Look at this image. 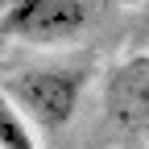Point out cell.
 Returning <instances> with one entry per match:
<instances>
[{
  "label": "cell",
  "mask_w": 149,
  "mask_h": 149,
  "mask_svg": "<svg viewBox=\"0 0 149 149\" xmlns=\"http://www.w3.org/2000/svg\"><path fill=\"white\" fill-rule=\"evenodd\" d=\"M83 91H87L83 66H29V70H17L13 79H4V95L46 133L70 124Z\"/></svg>",
  "instance_id": "6da1fadb"
},
{
  "label": "cell",
  "mask_w": 149,
  "mask_h": 149,
  "mask_svg": "<svg viewBox=\"0 0 149 149\" xmlns=\"http://www.w3.org/2000/svg\"><path fill=\"white\" fill-rule=\"evenodd\" d=\"M100 17V0H13L4 8V37L25 46H66Z\"/></svg>",
  "instance_id": "7a4b0ae2"
},
{
  "label": "cell",
  "mask_w": 149,
  "mask_h": 149,
  "mask_svg": "<svg viewBox=\"0 0 149 149\" xmlns=\"http://www.w3.org/2000/svg\"><path fill=\"white\" fill-rule=\"evenodd\" d=\"M112 108L116 116L133 120H149V58H137L116 70V83H112Z\"/></svg>",
  "instance_id": "3957f363"
},
{
  "label": "cell",
  "mask_w": 149,
  "mask_h": 149,
  "mask_svg": "<svg viewBox=\"0 0 149 149\" xmlns=\"http://www.w3.org/2000/svg\"><path fill=\"white\" fill-rule=\"evenodd\" d=\"M0 149H42V141H37V124H33L8 95L0 100Z\"/></svg>",
  "instance_id": "277c9868"
},
{
  "label": "cell",
  "mask_w": 149,
  "mask_h": 149,
  "mask_svg": "<svg viewBox=\"0 0 149 149\" xmlns=\"http://www.w3.org/2000/svg\"><path fill=\"white\" fill-rule=\"evenodd\" d=\"M141 25H145V33H149V0L141 4Z\"/></svg>",
  "instance_id": "5b68a950"
},
{
  "label": "cell",
  "mask_w": 149,
  "mask_h": 149,
  "mask_svg": "<svg viewBox=\"0 0 149 149\" xmlns=\"http://www.w3.org/2000/svg\"><path fill=\"white\" fill-rule=\"evenodd\" d=\"M145 149H149V145H145Z\"/></svg>",
  "instance_id": "8992f818"
}]
</instances>
